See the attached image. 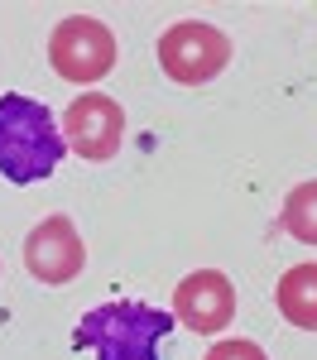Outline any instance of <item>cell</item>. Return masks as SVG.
Returning <instances> with one entry per match:
<instances>
[{
	"mask_svg": "<svg viewBox=\"0 0 317 360\" xmlns=\"http://www.w3.org/2000/svg\"><path fill=\"white\" fill-rule=\"evenodd\" d=\"M63 125H58L44 101L5 91L0 96V178L5 183H39L53 178V168L63 164Z\"/></svg>",
	"mask_w": 317,
	"mask_h": 360,
	"instance_id": "cell-1",
	"label": "cell"
},
{
	"mask_svg": "<svg viewBox=\"0 0 317 360\" xmlns=\"http://www.w3.org/2000/svg\"><path fill=\"white\" fill-rule=\"evenodd\" d=\"M169 312L149 303H135V298H115V303L91 307L77 332H72V346H86L96 351V360H159V341L173 332Z\"/></svg>",
	"mask_w": 317,
	"mask_h": 360,
	"instance_id": "cell-2",
	"label": "cell"
},
{
	"mask_svg": "<svg viewBox=\"0 0 317 360\" xmlns=\"http://www.w3.org/2000/svg\"><path fill=\"white\" fill-rule=\"evenodd\" d=\"M115 53H120L115 34L101 20H91V15H67L48 34V68L63 82H77V86L101 82L115 68Z\"/></svg>",
	"mask_w": 317,
	"mask_h": 360,
	"instance_id": "cell-3",
	"label": "cell"
},
{
	"mask_svg": "<svg viewBox=\"0 0 317 360\" xmlns=\"http://www.w3.org/2000/svg\"><path fill=\"white\" fill-rule=\"evenodd\" d=\"M159 68L164 77L178 86H207L212 77H221L231 63V39L216 25H202V20H183L159 34Z\"/></svg>",
	"mask_w": 317,
	"mask_h": 360,
	"instance_id": "cell-4",
	"label": "cell"
},
{
	"mask_svg": "<svg viewBox=\"0 0 317 360\" xmlns=\"http://www.w3.org/2000/svg\"><path fill=\"white\" fill-rule=\"evenodd\" d=\"M63 139L82 154L86 164H106L125 144V111L106 91H82L63 111Z\"/></svg>",
	"mask_w": 317,
	"mask_h": 360,
	"instance_id": "cell-5",
	"label": "cell"
},
{
	"mask_svg": "<svg viewBox=\"0 0 317 360\" xmlns=\"http://www.w3.org/2000/svg\"><path fill=\"white\" fill-rule=\"evenodd\" d=\"M25 269L39 283H48V288H63V283H72V278L86 269V245L82 236H77V226L72 217H44V221L34 226L25 236Z\"/></svg>",
	"mask_w": 317,
	"mask_h": 360,
	"instance_id": "cell-6",
	"label": "cell"
},
{
	"mask_svg": "<svg viewBox=\"0 0 317 360\" xmlns=\"http://www.w3.org/2000/svg\"><path fill=\"white\" fill-rule=\"evenodd\" d=\"M235 317V283L221 269H198L173 288V322L198 336H216Z\"/></svg>",
	"mask_w": 317,
	"mask_h": 360,
	"instance_id": "cell-7",
	"label": "cell"
},
{
	"mask_svg": "<svg viewBox=\"0 0 317 360\" xmlns=\"http://www.w3.org/2000/svg\"><path fill=\"white\" fill-rule=\"evenodd\" d=\"M274 303H279L288 327L317 332V264H293V269H284V278L274 283Z\"/></svg>",
	"mask_w": 317,
	"mask_h": 360,
	"instance_id": "cell-8",
	"label": "cell"
},
{
	"mask_svg": "<svg viewBox=\"0 0 317 360\" xmlns=\"http://www.w3.org/2000/svg\"><path fill=\"white\" fill-rule=\"evenodd\" d=\"M279 226H284L293 240H303V245H317V178H313V183H298V188L284 197Z\"/></svg>",
	"mask_w": 317,
	"mask_h": 360,
	"instance_id": "cell-9",
	"label": "cell"
},
{
	"mask_svg": "<svg viewBox=\"0 0 317 360\" xmlns=\"http://www.w3.org/2000/svg\"><path fill=\"white\" fill-rule=\"evenodd\" d=\"M202 360H269V356H264V346H255V341H216Z\"/></svg>",
	"mask_w": 317,
	"mask_h": 360,
	"instance_id": "cell-10",
	"label": "cell"
}]
</instances>
